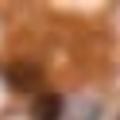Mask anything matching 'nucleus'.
<instances>
[{
  "mask_svg": "<svg viewBox=\"0 0 120 120\" xmlns=\"http://www.w3.org/2000/svg\"><path fill=\"white\" fill-rule=\"evenodd\" d=\"M31 116H35V120H58V116H62V97L39 93V97H35V105H31Z\"/></svg>",
  "mask_w": 120,
  "mask_h": 120,
  "instance_id": "obj_1",
  "label": "nucleus"
}]
</instances>
